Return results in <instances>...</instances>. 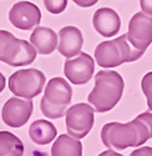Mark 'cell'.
<instances>
[{"instance_id": "obj_20", "label": "cell", "mask_w": 152, "mask_h": 156, "mask_svg": "<svg viewBox=\"0 0 152 156\" xmlns=\"http://www.w3.org/2000/svg\"><path fill=\"white\" fill-rule=\"evenodd\" d=\"M141 89L146 96L148 110L152 111V71L147 73L141 80Z\"/></svg>"}, {"instance_id": "obj_19", "label": "cell", "mask_w": 152, "mask_h": 156, "mask_svg": "<svg viewBox=\"0 0 152 156\" xmlns=\"http://www.w3.org/2000/svg\"><path fill=\"white\" fill-rule=\"evenodd\" d=\"M69 106H60V105H54V104L49 102L44 96L40 101V109L44 114V116L49 119H60L64 115H66Z\"/></svg>"}, {"instance_id": "obj_26", "label": "cell", "mask_w": 152, "mask_h": 156, "mask_svg": "<svg viewBox=\"0 0 152 156\" xmlns=\"http://www.w3.org/2000/svg\"><path fill=\"white\" fill-rule=\"evenodd\" d=\"M72 2L81 8H90V6H94L98 0H72Z\"/></svg>"}, {"instance_id": "obj_18", "label": "cell", "mask_w": 152, "mask_h": 156, "mask_svg": "<svg viewBox=\"0 0 152 156\" xmlns=\"http://www.w3.org/2000/svg\"><path fill=\"white\" fill-rule=\"evenodd\" d=\"M115 40L119 43L121 50H122V55H123V61L125 62H132L138 59H141V56L145 54V51L137 50L129 40L127 34H123L119 37H116Z\"/></svg>"}, {"instance_id": "obj_21", "label": "cell", "mask_w": 152, "mask_h": 156, "mask_svg": "<svg viewBox=\"0 0 152 156\" xmlns=\"http://www.w3.org/2000/svg\"><path fill=\"white\" fill-rule=\"evenodd\" d=\"M46 10L51 14H60L67 6V0H44Z\"/></svg>"}, {"instance_id": "obj_5", "label": "cell", "mask_w": 152, "mask_h": 156, "mask_svg": "<svg viewBox=\"0 0 152 156\" xmlns=\"http://www.w3.org/2000/svg\"><path fill=\"white\" fill-rule=\"evenodd\" d=\"M37 51L31 43L22 39L12 37L3 50L0 61L8 64L9 66H26L36 59Z\"/></svg>"}, {"instance_id": "obj_8", "label": "cell", "mask_w": 152, "mask_h": 156, "mask_svg": "<svg viewBox=\"0 0 152 156\" xmlns=\"http://www.w3.org/2000/svg\"><path fill=\"white\" fill-rule=\"evenodd\" d=\"M95 71V61L92 56L86 53H81L76 58L67 59L65 61L64 74L71 84L84 85L91 80Z\"/></svg>"}, {"instance_id": "obj_25", "label": "cell", "mask_w": 152, "mask_h": 156, "mask_svg": "<svg viewBox=\"0 0 152 156\" xmlns=\"http://www.w3.org/2000/svg\"><path fill=\"white\" fill-rule=\"evenodd\" d=\"M140 5L142 9V12L152 16V0H140Z\"/></svg>"}, {"instance_id": "obj_16", "label": "cell", "mask_w": 152, "mask_h": 156, "mask_svg": "<svg viewBox=\"0 0 152 156\" xmlns=\"http://www.w3.org/2000/svg\"><path fill=\"white\" fill-rule=\"evenodd\" d=\"M51 156H82L81 141L70 135H60L51 146Z\"/></svg>"}, {"instance_id": "obj_6", "label": "cell", "mask_w": 152, "mask_h": 156, "mask_svg": "<svg viewBox=\"0 0 152 156\" xmlns=\"http://www.w3.org/2000/svg\"><path fill=\"white\" fill-rule=\"evenodd\" d=\"M127 37L137 50L146 51L152 43V16L136 12L129 23Z\"/></svg>"}, {"instance_id": "obj_3", "label": "cell", "mask_w": 152, "mask_h": 156, "mask_svg": "<svg viewBox=\"0 0 152 156\" xmlns=\"http://www.w3.org/2000/svg\"><path fill=\"white\" fill-rule=\"evenodd\" d=\"M45 85V75L37 69H21L9 77V89L18 98L31 100L40 95Z\"/></svg>"}, {"instance_id": "obj_23", "label": "cell", "mask_w": 152, "mask_h": 156, "mask_svg": "<svg viewBox=\"0 0 152 156\" xmlns=\"http://www.w3.org/2000/svg\"><path fill=\"white\" fill-rule=\"evenodd\" d=\"M140 120H142L147 126H148V129H150V133H151V137H152V111H145V112H142V114H140L137 116Z\"/></svg>"}, {"instance_id": "obj_2", "label": "cell", "mask_w": 152, "mask_h": 156, "mask_svg": "<svg viewBox=\"0 0 152 156\" xmlns=\"http://www.w3.org/2000/svg\"><path fill=\"white\" fill-rule=\"evenodd\" d=\"M123 89L125 83L119 73L101 70L95 76V86L87 100L96 112H107L121 100Z\"/></svg>"}, {"instance_id": "obj_11", "label": "cell", "mask_w": 152, "mask_h": 156, "mask_svg": "<svg viewBox=\"0 0 152 156\" xmlns=\"http://www.w3.org/2000/svg\"><path fill=\"white\" fill-rule=\"evenodd\" d=\"M95 30L105 37L115 36L121 28V19L117 12L111 8H100L92 16Z\"/></svg>"}, {"instance_id": "obj_28", "label": "cell", "mask_w": 152, "mask_h": 156, "mask_svg": "<svg viewBox=\"0 0 152 156\" xmlns=\"http://www.w3.org/2000/svg\"><path fill=\"white\" fill-rule=\"evenodd\" d=\"M4 87H5V76L0 73V93L4 90Z\"/></svg>"}, {"instance_id": "obj_7", "label": "cell", "mask_w": 152, "mask_h": 156, "mask_svg": "<svg viewBox=\"0 0 152 156\" xmlns=\"http://www.w3.org/2000/svg\"><path fill=\"white\" fill-rule=\"evenodd\" d=\"M34 110L31 100L21 99L18 96L10 98L3 106V121L10 127H21L28 122Z\"/></svg>"}, {"instance_id": "obj_24", "label": "cell", "mask_w": 152, "mask_h": 156, "mask_svg": "<svg viewBox=\"0 0 152 156\" xmlns=\"http://www.w3.org/2000/svg\"><path fill=\"white\" fill-rule=\"evenodd\" d=\"M130 156H152V147L150 146H141L133 150Z\"/></svg>"}, {"instance_id": "obj_4", "label": "cell", "mask_w": 152, "mask_h": 156, "mask_svg": "<svg viewBox=\"0 0 152 156\" xmlns=\"http://www.w3.org/2000/svg\"><path fill=\"white\" fill-rule=\"evenodd\" d=\"M65 116L69 135L80 140L91 131L95 121V109L88 104L80 102L70 106Z\"/></svg>"}, {"instance_id": "obj_13", "label": "cell", "mask_w": 152, "mask_h": 156, "mask_svg": "<svg viewBox=\"0 0 152 156\" xmlns=\"http://www.w3.org/2000/svg\"><path fill=\"white\" fill-rule=\"evenodd\" d=\"M44 98L54 105L69 106L72 100V89L65 79L53 77L45 87Z\"/></svg>"}, {"instance_id": "obj_1", "label": "cell", "mask_w": 152, "mask_h": 156, "mask_svg": "<svg viewBox=\"0 0 152 156\" xmlns=\"http://www.w3.org/2000/svg\"><path fill=\"white\" fill-rule=\"evenodd\" d=\"M151 139L148 126L138 118L132 121L109 122L101 130V140L109 150L122 151L127 147L142 146L147 140Z\"/></svg>"}, {"instance_id": "obj_9", "label": "cell", "mask_w": 152, "mask_h": 156, "mask_svg": "<svg viewBox=\"0 0 152 156\" xmlns=\"http://www.w3.org/2000/svg\"><path fill=\"white\" fill-rule=\"evenodd\" d=\"M9 20L20 30H30L36 28L41 21V11L39 6L30 2H19L11 6Z\"/></svg>"}, {"instance_id": "obj_15", "label": "cell", "mask_w": 152, "mask_h": 156, "mask_svg": "<svg viewBox=\"0 0 152 156\" xmlns=\"http://www.w3.org/2000/svg\"><path fill=\"white\" fill-rule=\"evenodd\" d=\"M57 135V130L47 120H36L29 127V136L36 145H47Z\"/></svg>"}, {"instance_id": "obj_10", "label": "cell", "mask_w": 152, "mask_h": 156, "mask_svg": "<svg viewBox=\"0 0 152 156\" xmlns=\"http://www.w3.org/2000/svg\"><path fill=\"white\" fill-rule=\"evenodd\" d=\"M59 53L66 59H72L81 54L84 45V36L79 28L64 27L59 31Z\"/></svg>"}, {"instance_id": "obj_12", "label": "cell", "mask_w": 152, "mask_h": 156, "mask_svg": "<svg viewBox=\"0 0 152 156\" xmlns=\"http://www.w3.org/2000/svg\"><path fill=\"white\" fill-rule=\"evenodd\" d=\"M95 60L101 68H116L122 65L123 55L119 43L113 39L100 43L95 49Z\"/></svg>"}, {"instance_id": "obj_27", "label": "cell", "mask_w": 152, "mask_h": 156, "mask_svg": "<svg viewBox=\"0 0 152 156\" xmlns=\"http://www.w3.org/2000/svg\"><path fill=\"white\" fill-rule=\"evenodd\" d=\"M98 156H123V155L116 152L115 150H106V151H104V152H101Z\"/></svg>"}, {"instance_id": "obj_22", "label": "cell", "mask_w": 152, "mask_h": 156, "mask_svg": "<svg viewBox=\"0 0 152 156\" xmlns=\"http://www.w3.org/2000/svg\"><path fill=\"white\" fill-rule=\"evenodd\" d=\"M12 37H15L10 31H6V30H0V58H2V54H3V50L4 48L6 46V44L11 40Z\"/></svg>"}, {"instance_id": "obj_17", "label": "cell", "mask_w": 152, "mask_h": 156, "mask_svg": "<svg viewBox=\"0 0 152 156\" xmlns=\"http://www.w3.org/2000/svg\"><path fill=\"white\" fill-rule=\"evenodd\" d=\"M21 140L9 131H0V156H22Z\"/></svg>"}, {"instance_id": "obj_14", "label": "cell", "mask_w": 152, "mask_h": 156, "mask_svg": "<svg viewBox=\"0 0 152 156\" xmlns=\"http://www.w3.org/2000/svg\"><path fill=\"white\" fill-rule=\"evenodd\" d=\"M30 43L39 54L49 55L57 49L59 35H56V33L50 28L36 27L30 35Z\"/></svg>"}]
</instances>
